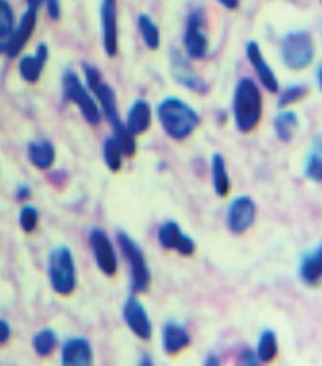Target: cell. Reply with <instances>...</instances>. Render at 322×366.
<instances>
[{
	"instance_id": "cell-24",
	"label": "cell",
	"mask_w": 322,
	"mask_h": 366,
	"mask_svg": "<svg viewBox=\"0 0 322 366\" xmlns=\"http://www.w3.org/2000/svg\"><path fill=\"white\" fill-rule=\"evenodd\" d=\"M211 178L213 188L220 198H225L231 189V181L227 172L225 159L221 153H213L211 156Z\"/></svg>"
},
{
	"instance_id": "cell-39",
	"label": "cell",
	"mask_w": 322,
	"mask_h": 366,
	"mask_svg": "<svg viewBox=\"0 0 322 366\" xmlns=\"http://www.w3.org/2000/svg\"><path fill=\"white\" fill-rule=\"evenodd\" d=\"M322 68H321V65H318V68H316V70H315V82H316V84H318V89L321 91L322 89Z\"/></svg>"
},
{
	"instance_id": "cell-41",
	"label": "cell",
	"mask_w": 322,
	"mask_h": 366,
	"mask_svg": "<svg viewBox=\"0 0 322 366\" xmlns=\"http://www.w3.org/2000/svg\"><path fill=\"white\" fill-rule=\"evenodd\" d=\"M42 2H43V0H27V5H29V8L38 9L42 5Z\"/></svg>"
},
{
	"instance_id": "cell-25",
	"label": "cell",
	"mask_w": 322,
	"mask_h": 366,
	"mask_svg": "<svg viewBox=\"0 0 322 366\" xmlns=\"http://www.w3.org/2000/svg\"><path fill=\"white\" fill-rule=\"evenodd\" d=\"M257 358L262 363L273 362L278 355V337L274 329H264L261 332L257 344Z\"/></svg>"
},
{
	"instance_id": "cell-38",
	"label": "cell",
	"mask_w": 322,
	"mask_h": 366,
	"mask_svg": "<svg viewBox=\"0 0 322 366\" xmlns=\"http://www.w3.org/2000/svg\"><path fill=\"white\" fill-rule=\"evenodd\" d=\"M204 363H206L207 366H218L220 365V359L217 358V355H209L207 356V359H206V362H204Z\"/></svg>"
},
{
	"instance_id": "cell-13",
	"label": "cell",
	"mask_w": 322,
	"mask_h": 366,
	"mask_svg": "<svg viewBox=\"0 0 322 366\" xmlns=\"http://www.w3.org/2000/svg\"><path fill=\"white\" fill-rule=\"evenodd\" d=\"M159 242L167 250H175L183 257H191L195 252V242L183 232L175 220H166L159 228Z\"/></svg>"
},
{
	"instance_id": "cell-1",
	"label": "cell",
	"mask_w": 322,
	"mask_h": 366,
	"mask_svg": "<svg viewBox=\"0 0 322 366\" xmlns=\"http://www.w3.org/2000/svg\"><path fill=\"white\" fill-rule=\"evenodd\" d=\"M157 118L166 135L174 140L187 139L201 123L198 112L175 96H168L159 103Z\"/></svg>"
},
{
	"instance_id": "cell-34",
	"label": "cell",
	"mask_w": 322,
	"mask_h": 366,
	"mask_svg": "<svg viewBox=\"0 0 322 366\" xmlns=\"http://www.w3.org/2000/svg\"><path fill=\"white\" fill-rule=\"evenodd\" d=\"M47 5V12L51 19H58L61 17V0H46Z\"/></svg>"
},
{
	"instance_id": "cell-4",
	"label": "cell",
	"mask_w": 322,
	"mask_h": 366,
	"mask_svg": "<svg viewBox=\"0 0 322 366\" xmlns=\"http://www.w3.org/2000/svg\"><path fill=\"white\" fill-rule=\"evenodd\" d=\"M117 243L124 255L131 277V289L134 293L147 292L152 284V272L145 261L141 246L126 232L117 234Z\"/></svg>"
},
{
	"instance_id": "cell-16",
	"label": "cell",
	"mask_w": 322,
	"mask_h": 366,
	"mask_svg": "<svg viewBox=\"0 0 322 366\" xmlns=\"http://www.w3.org/2000/svg\"><path fill=\"white\" fill-rule=\"evenodd\" d=\"M62 363L66 366H90L93 363L90 342L81 336L70 337L62 348Z\"/></svg>"
},
{
	"instance_id": "cell-22",
	"label": "cell",
	"mask_w": 322,
	"mask_h": 366,
	"mask_svg": "<svg viewBox=\"0 0 322 366\" xmlns=\"http://www.w3.org/2000/svg\"><path fill=\"white\" fill-rule=\"evenodd\" d=\"M27 156L38 169L46 171L54 163L56 151L49 140H38L27 145Z\"/></svg>"
},
{
	"instance_id": "cell-20",
	"label": "cell",
	"mask_w": 322,
	"mask_h": 366,
	"mask_svg": "<svg viewBox=\"0 0 322 366\" xmlns=\"http://www.w3.org/2000/svg\"><path fill=\"white\" fill-rule=\"evenodd\" d=\"M300 279L303 284L315 288L319 285V280L322 276V247L318 245L314 250L305 253L300 262Z\"/></svg>"
},
{
	"instance_id": "cell-2",
	"label": "cell",
	"mask_w": 322,
	"mask_h": 366,
	"mask_svg": "<svg viewBox=\"0 0 322 366\" xmlns=\"http://www.w3.org/2000/svg\"><path fill=\"white\" fill-rule=\"evenodd\" d=\"M232 116L241 133H251L262 118V95L251 77H243L232 98Z\"/></svg>"
},
{
	"instance_id": "cell-36",
	"label": "cell",
	"mask_w": 322,
	"mask_h": 366,
	"mask_svg": "<svg viewBox=\"0 0 322 366\" xmlns=\"http://www.w3.org/2000/svg\"><path fill=\"white\" fill-rule=\"evenodd\" d=\"M31 195H32V189L29 188L27 185H20L16 190V198L19 201H24L27 198H31Z\"/></svg>"
},
{
	"instance_id": "cell-3",
	"label": "cell",
	"mask_w": 322,
	"mask_h": 366,
	"mask_svg": "<svg viewBox=\"0 0 322 366\" xmlns=\"http://www.w3.org/2000/svg\"><path fill=\"white\" fill-rule=\"evenodd\" d=\"M49 279L53 291L58 295L69 296L76 289V265L69 246H57L50 252Z\"/></svg>"
},
{
	"instance_id": "cell-35",
	"label": "cell",
	"mask_w": 322,
	"mask_h": 366,
	"mask_svg": "<svg viewBox=\"0 0 322 366\" xmlns=\"http://www.w3.org/2000/svg\"><path fill=\"white\" fill-rule=\"evenodd\" d=\"M10 337V326L8 322L0 319V344H5Z\"/></svg>"
},
{
	"instance_id": "cell-21",
	"label": "cell",
	"mask_w": 322,
	"mask_h": 366,
	"mask_svg": "<svg viewBox=\"0 0 322 366\" xmlns=\"http://www.w3.org/2000/svg\"><path fill=\"white\" fill-rule=\"evenodd\" d=\"M47 56H49L47 46L45 43H40L38 46L35 56H24V58L20 61L19 65L20 76L27 83H36L40 79L42 70L47 61Z\"/></svg>"
},
{
	"instance_id": "cell-11",
	"label": "cell",
	"mask_w": 322,
	"mask_h": 366,
	"mask_svg": "<svg viewBox=\"0 0 322 366\" xmlns=\"http://www.w3.org/2000/svg\"><path fill=\"white\" fill-rule=\"evenodd\" d=\"M89 242L97 268L106 276H114L119 269V259L108 235L103 229L95 228L89 235Z\"/></svg>"
},
{
	"instance_id": "cell-40",
	"label": "cell",
	"mask_w": 322,
	"mask_h": 366,
	"mask_svg": "<svg viewBox=\"0 0 322 366\" xmlns=\"http://www.w3.org/2000/svg\"><path fill=\"white\" fill-rule=\"evenodd\" d=\"M141 366H152L153 365V360L150 359V356L149 355H143V358H141V360L138 362Z\"/></svg>"
},
{
	"instance_id": "cell-23",
	"label": "cell",
	"mask_w": 322,
	"mask_h": 366,
	"mask_svg": "<svg viewBox=\"0 0 322 366\" xmlns=\"http://www.w3.org/2000/svg\"><path fill=\"white\" fill-rule=\"evenodd\" d=\"M300 129V119L296 112L282 110L274 118V130L284 144H289Z\"/></svg>"
},
{
	"instance_id": "cell-37",
	"label": "cell",
	"mask_w": 322,
	"mask_h": 366,
	"mask_svg": "<svg viewBox=\"0 0 322 366\" xmlns=\"http://www.w3.org/2000/svg\"><path fill=\"white\" fill-rule=\"evenodd\" d=\"M218 2H220L224 8H227V9H230V10L237 9L239 5H240V0H218Z\"/></svg>"
},
{
	"instance_id": "cell-6",
	"label": "cell",
	"mask_w": 322,
	"mask_h": 366,
	"mask_svg": "<svg viewBox=\"0 0 322 366\" xmlns=\"http://www.w3.org/2000/svg\"><path fill=\"white\" fill-rule=\"evenodd\" d=\"M83 72H84L87 86H89V89L95 93L96 99L99 100L103 115H106L107 121L113 126V130L122 128L124 123L120 121L119 107H117V96L114 89L110 86V84L103 82L102 73L95 65L84 62Z\"/></svg>"
},
{
	"instance_id": "cell-17",
	"label": "cell",
	"mask_w": 322,
	"mask_h": 366,
	"mask_svg": "<svg viewBox=\"0 0 322 366\" xmlns=\"http://www.w3.org/2000/svg\"><path fill=\"white\" fill-rule=\"evenodd\" d=\"M163 349L168 355H177L191 344V337L187 329L177 322H167L161 332Z\"/></svg>"
},
{
	"instance_id": "cell-7",
	"label": "cell",
	"mask_w": 322,
	"mask_h": 366,
	"mask_svg": "<svg viewBox=\"0 0 322 366\" xmlns=\"http://www.w3.org/2000/svg\"><path fill=\"white\" fill-rule=\"evenodd\" d=\"M63 95L67 100L79 106L83 118L90 125L96 126L102 122V112L97 102L90 96L79 76L73 70H67L63 75Z\"/></svg>"
},
{
	"instance_id": "cell-5",
	"label": "cell",
	"mask_w": 322,
	"mask_h": 366,
	"mask_svg": "<svg viewBox=\"0 0 322 366\" xmlns=\"http://www.w3.org/2000/svg\"><path fill=\"white\" fill-rule=\"evenodd\" d=\"M315 54L312 36L305 31L287 33L281 40V58L284 65L291 70H303L308 68Z\"/></svg>"
},
{
	"instance_id": "cell-27",
	"label": "cell",
	"mask_w": 322,
	"mask_h": 366,
	"mask_svg": "<svg viewBox=\"0 0 322 366\" xmlns=\"http://www.w3.org/2000/svg\"><path fill=\"white\" fill-rule=\"evenodd\" d=\"M304 175L314 183H321L322 181V156H321V139L319 137L314 140V146L307 156Z\"/></svg>"
},
{
	"instance_id": "cell-30",
	"label": "cell",
	"mask_w": 322,
	"mask_h": 366,
	"mask_svg": "<svg viewBox=\"0 0 322 366\" xmlns=\"http://www.w3.org/2000/svg\"><path fill=\"white\" fill-rule=\"evenodd\" d=\"M32 345L39 356H49L57 346V335L50 328L42 329L33 336Z\"/></svg>"
},
{
	"instance_id": "cell-14",
	"label": "cell",
	"mask_w": 322,
	"mask_h": 366,
	"mask_svg": "<svg viewBox=\"0 0 322 366\" xmlns=\"http://www.w3.org/2000/svg\"><path fill=\"white\" fill-rule=\"evenodd\" d=\"M100 20L103 31V47L108 58H114L119 50V31H117V0H102Z\"/></svg>"
},
{
	"instance_id": "cell-15",
	"label": "cell",
	"mask_w": 322,
	"mask_h": 366,
	"mask_svg": "<svg viewBox=\"0 0 322 366\" xmlns=\"http://www.w3.org/2000/svg\"><path fill=\"white\" fill-rule=\"evenodd\" d=\"M245 53H247V58H248L251 66L254 68L257 76L259 77V82H261L262 86H264L271 93H278V91H280L278 79H277L273 68L266 61L264 54H262L259 45L255 40L248 42L247 47H245Z\"/></svg>"
},
{
	"instance_id": "cell-31",
	"label": "cell",
	"mask_w": 322,
	"mask_h": 366,
	"mask_svg": "<svg viewBox=\"0 0 322 366\" xmlns=\"http://www.w3.org/2000/svg\"><path fill=\"white\" fill-rule=\"evenodd\" d=\"M308 95V86L304 83H292L288 84L287 88L282 89L280 99H278V107H285L288 105L297 103L303 100Z\"/></svg>"
},
{
	"instance_id": "cell-28",
	"label": "cell",
	"mask_w": 322,
	"mask_h": 366,
	"mask_svg": "<svg viewBox=\"0 0 322 366\" xmlns=\"http://www.w3.org/2000/svg\"><path fill=\"white\" fill-rule=\"evenodd\" d=\"M138 31L141 33L144 45L150 50H157L160 47V29L149 15H140L138 17Z\"/></svg>"
},
{
	"instance_id": "cell-10",
	"label": "cell",
	"mask_w": 322,
	"mask_h": 366,
	"mask_svg": "<svg viewBox=\"0 0 322 366\" xmlns=\"http://www.w3.org/2000/svg\"><path fill=\"white\" fill-rule=\"evenodd\" d=\"M257 216V205L250 198L248 195H240L237 198H234L227 209V227L228 229L236 234L241 235L247 232L255 222Z\"/></svg>"
},
{
	"instance_id": "cell-26",
	"label": "cell",
	"mask_w": 322,
	"mask_h": 366,
	"mask_svg": "<svg viewBox=\"0 0 322 366\" xmlns=\"http://www.w3.org/2000/svg\"><path fill=\"white\" fill-rule=\"evenodd\" d=\"M123 151L119 144V140L115 139V136H110L104 140L103 144V158L104 163L108 167V171L111 172H119L123 166Z\"/></svg>"
},
{
	"instance_id": "cell-33",
	"label": "cell",
	"mask_w": 322,
	"mask_h": 366,
	"mask_svg": "<svg viewBox=\"0 0 322 366\" xmlns=\"http://www.w3.org/2000/svg\"><path fill=\"white\" fill-rule=\"evenodd\" d=\"M258 358H257V353L252 351V349H243L240 352V363L245 365V366H252V365H258Z\"/></svg>"
},
{
	"instance_id": "cell-12",
	"label": "cell",
	"mask_w": 322,
	"mask_h": 366,
	"mask_svg": "<svg viewBox=\"0 0 322 366\" xmlns=\"http://www.w3.org/2000/svg\"><path fill=\"white\" fill-rule=\"evenodd\" d=\"M123 318L129 329L141 341H150L153 336V325L144 305L134 296L126 299L123 305Z\"/></svg>"
},
{
	"instance_id": "cell-8",
	"label": "cell",
	"mask_w": 322,
	"mask_h": 366,
	"mask_svg": "<svg viewBox=\"0 0 322 366\" xmlns=\"http://www.w3.org/2000/svg\"><path fill=\"white\" fill-rule=\"evenodd\" d=\"M170 70L174 80L186 89L200 95L209 92V84L206 80L194 70L188 59L177 49H172L170 53Z\"/></svg>"
},
{
	"instance_id": "cell-29",
	"label": "cell",
	"mask_w": 322,
	"mask_h": 366,
	"mask_svg": "<svg viewBox=\"0 0 322 366\" xmlns=\"http://www.w3.org/2000/svg\"><path fill=\"white\" fill-rule=\"evenodd\" d=\"M13 31V12L6 0H0V53H6Z\"/></svg>"
},
{
	"instance_id": "cell-32",
	"label": "cell",
	"mask_w": 322,
	"mask_h": 366,
	"mask_svg": "<svg viewBox=\"0 0 322 366\" xmlns=\"http://www.w3.org/2000/svg\"><path fill=\"white\" fill-rule=\"evenodd\" d=\"M19 223L26 234L33 232L38 228V223H39L38 209L35 206H31V205L23 206V209L20 211V215H19Z\"/></svg>"
},
{
	"instance_id": "cell-18",
	"label": "cell",
	"mask_w": 322,
	"mask_h": 366,
	"mask_svg": "<svg viewBox=\"0 0 322 366\" xmlns=\"http://www.w3.org/2000/svg\"><path fill=\"white\" fill-rule=\"evenodd\" d=\"M36 26V9L29 8V10L22 16L19 26L16 31H13L10 42L8 45L6 53L10 58H16V56L22 52V49L26 46V43L31 39Z\"/></svg>"
},
{
	"instance_id": "cell-9",
	"label": "cell",
	"mask_w": 322,
	"mask_h": 366,
	"mask_svg": "<svg viewBox=\"0 0 322 366\" xmlns=\"http://www.w3.org/2000/svg\"><path fill=\"white\" fill-rule=\"evenodd\" d=\"M202 26H204V13L201 12V9L197 8L191 10V13L188 15L184 38H183V43L188 58L195 61L206 58V54L209 52V38L206 32L202 31Z\"/></svg>"
},
{
	"instance_id": "cell-19",
	"label": "cell",
	"mask_w": 322,
	"mask_h": 366,
	"mask_svg": "<svg viewBox=\"0 0 322 366\" xmlns=\"http://www.w3.org/2000/svg\"><path fill=\"white\" fill-rule=\"evenodd\" d=\"M124 125L134 136L147 132L152 126L150 103L145 99H136L127 112V121Z\"/></svg>"
}]
</instances>
